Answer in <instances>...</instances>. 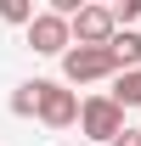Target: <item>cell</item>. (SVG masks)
<instances>
[{
    "mask_svg": "<svg viewBox=\"0 0 141 146\" xmlns=\"http://www.w3.org/2000/svg\"><path fill=\"white\" fill-rule=\"evenodd\" d=\"M79 129H85V141L113 146V141L124 135V107L107 101V96H90V101H79Z\"/></svg>",
    "mask_w": 141,
    "mask_h": 146,
    "instance_id": "cell-3",
    "label": "cell"
},
{
    "mask_svg": "<svg viewBox=\"0 0 141 146\" xmlns=\"http://www.w3.org/2000/svg\"><path fill=\"white\" fill-rule=\"evenodd\" d=\"M73 45H107V39L119 34V23H113V6H79V17L68 23Z\"/></svg>",
    "mask_w": 141,
    "mask_h": 146,
    "instance_id": "cell-4",
    "label": "cell"
},
{
    "mask_svg": "<svg viewBox=\"0 0 141 146\" xmlns=\"http://www.w3.org/2000/svg\"><path fill=\"white\" fill-rule=\"evenodd\" d=\"M141 17V0H124V6H113V23H136Z\"/></svg>",
    "mask_w": 141,
    "mask_h": 146,
    "instance_id": "cell-10",
    "label": "cell"
},
{
    "mask_svg": "<svg viewBox=\"0 0 141 146\" xmlns=\"http://www.w3.org/2000/svg\"><path fill=\"white\" fill-rule=\"evenodd\" d=\"M28 45H34V56H62L73 45L68 23L56 17V11H34V23H28Z\"/></svg>",
    "mask_w": 141,
    "mask_h": 146,
    "instance_id": "cell-5",
    "label": "cell"
},
{
    "mask_svg": "<svg viewBox=\"0 0 141 146\" xmlns=\"http://www.w3.org/2000/svg\"><path fill=\"white\" fill-rule=\"evenodd\" d=\"M119 62L107 45H68L62 51V84H96V79H113Z\"/></svg>",
    "mask_w": 141,
    "mask_h": 146,
    "instance_id": "cell-1",
    "label": "cell"
},
{
    "mask_svg": "<svg viewBox=\"0 0 141 146\" xmlns=\"http://www.w3.org/2000/svg\"><path fill=\"white\" fill-rule=\"evenodd\" d=\"M0 17H6V23H23V28H28V23H34V6H28V0H0Z\"/></svg>",
    "mask_w": 141,
    "mask_h": 146,
    "instance_id": "cell-9",
    "label": "cell"
},
{
    "mask_svg": "<svg viewBox=\"0 0 141 146\" xmlns=\"http://www.w3.org/2000/svg\"><path fill=\"white\" fill-rule=\"evenodd\" d=\"M34 90H40L34 118H40L45 129H68V124H79V90L56 84V79H34Z\"/></svg>",
    "mask_w": 141,
    "mask_h": 146,
    "instance_id": "cell-2",
    "label": "cell"
},
{
    "mask_svg": "<svg viewBox=\"0 0 141 146\" xmlns=\"http://www.w3.org/2000/svg\"><path fill=\"white\" fill-rule=\"evenodd\" d=\"M113 146H141V129H130V124H124V135H119Z\"/></svg>",
    "mask_w": 141,
    "mask_h": 146,
    "instance_id": "cell-11",
    "label": "cell"
},
{
    "mask_svg": "<svg viewBox=\"0 0 141 146\" xmlns=\"http://www.w3.org/2000/svg\"><path fill=\"white\" fill-rule=\"evenodd\" d=\"M34 101H40V90H34V79L11 90V112H17V118H34Z\"/></svg>",
    "mask_w": 141,
    "mask_h": 146,
    "instance_id": "cell-8",
    "label": "cell"
},
{
    "mask_svg": "<svg viewBox=\"0 0 141 146\" xmlns=\"http://www.w3.org/2000/svg\"><path fill=\"white\" fill-rule=\"evenodd\" d=\"M107 51H113V62H119V73L141 68V34H136V28H119V34L107 39Z\"/></svg>",
    "mask_w": 141,
    "mask_h": 146,
    "instance_id": "cell-6",
    "label": "cell"
},
{
    "mask_svg": "<svg viewBox=\"0 0 141 146\" xmlns=\"http://www.w3.org/2000/svg\"><path fill=\"white\" fill-rule=\"evenodd\" d=\"M107 101H119L124 112H130V107H141V68L113 73V90H107Z\"/></svg>",
    "mask_w": 141,
    "mask_h": 146,
    "instance_id": "cell-7",
    "label": "cell"
}]
</instances>
